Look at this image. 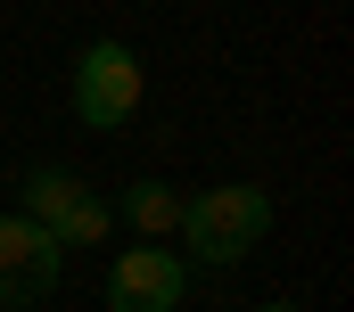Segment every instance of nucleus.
I'll return each mask as SVG.
<instances>
[{"instance_id": "6e6552de", "label": "nucleus", "mask_w": 354, "mask_h": 312, "mask_svg": "<svg viewBox=\"0 0 354 312\" xmlns=\"http://www.w3.org/2000/svg\"><path fill=\"white\" fill-rule=\"evenodd\" d=\"M256 312H305V304H256Z\"/></svg>"}, {"instance_id": "f03ea898", "label": "nucleus", "mask_w": 354, "mask_h": 312, "mask_svg": "<svg viewBox=\"0 0 354 312\" xmlns=\"http://www.w3.org/2000/svg\"><path fill=\"white\" fill-rule=\"evenodd\" d=\"M140 90H149V75H140V58L124 41H91L83 58H75V124L124 132L140 115Z\"/></svg>"}, {"instance_id": "39448f33", "label": "nucleus", "mask_w": 354, "mask_h": 312, "mask_svg": "<svg viewBox=\"0 0 354 312\" xmlns=\"http://www.w3.org/2000/svg\"><path fill=\"white\" fill-rule=\"evenodd\" d=\"M75 197H91V181L75 173V164H33V173L17 181V214L41 222V231H58V214H66Z\"/></svg>"}, {"instance_id": "0eeeda50", "label": "nucleus", "mask_w": 354, "mask_h": 312, "mask_svg": "<svg viewBox=\"0 0 354 312\" xmlns=\"http://www.w3.org/2000/svg\"><path fill=\"white\" fill-rule=\"evenodd\" d=\"M115 231V206H107V197H75V206H66V214H58V246H99V238Z\"/></svg>"}, {"instance_id": "f257e3e1", "label": "nucleus", "mask_w": 354, "mask_h": 312, "mask_svg": "<svg viewBox=\"0 0 354 312\" xmlns=\"http://www.w3.org/2000/svg\"><path fill=\"white\" fill-rule=\"evenodd\" d=\"M272 231V197L256 181H214V189H198V197H181V238H189V255L198 263H239V255H256Z\"/></svg>"}, {"instance_id": "7ed1b4c3", "label": "nucleus", "mask_w": 354, "mask_h": 312, "mask_svg": "<svg viewBox=\"0 0 354 312\" xmlns=\"http://www.w3.org/2000/svg\"><path fill=\"white\" fill-rule=\"evenodd\" d=\"M58 271H66V246L25 222V214H0V304L33 312L41 296H58Z\"/></svg>"}, {"instance_id": "20e7f679", "label": "nucleus", "mask_w": 354, "mask_h": 312, "mask_svg": "<svg viewBox=\"0 0 354 312\" xmlns=\"http://www.w3.org/2000/svg\"><path fill=\"white\" fill-rule=\"evenodd\" d=\"M181 296H189V263L157 238L124 246L115 271H107V312H181Z\"/></svg>"}, {"instance_id": "423d86ee", "label": "nucleus", "mask_w": 354, "mask_h": 312, "mask_svg": "<svg viewBox=\"0 0 354 312\" xmlns=\"http://www.w3.org/2000/svg\"><path fill=\"white\" fill-rule=\"evenodd\" d=\"M115 222H132L140 238H174L181 231V197L165 189V181H132V189L115 197Z\"/></svg>"}]
</instances>
